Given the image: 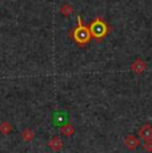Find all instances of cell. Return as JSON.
I'll return each instance as SVG.
<instances>
[{
  "mask_svg": "<svg viewBox=\"0 0 152 153\" xmlns=\"http://www.w3.org/2000/svg\"><path fill=\"white\" fill-rule=\"evenodd\" d=\"M72 33H74V40L77 44H80V45L87 44L92 37L91 32H89V28L83 25V20H81L80 16H77V27L74 29Z\"/></svg>",
  "mask_w": 152,
  "mask_h": 153,
  "instance_id": "cell-1",
  "label": "cell"
},
{
  "mask_svg": "<svg viewBox=\"0 0 152 153\" xmlns=\"http://www.w3.org/2000/svg\"><path fill=\"white\" fill-rule=\"evenodd\" d=\"M89 32H91V35L95 39L100 40L101 37H104L108 33V27L100 17H98V19L93 20L91 23V25H89Z\"/></svg>",
  "mask_w": 152,
  "mask_h": 153,
  "instance_id": "cell-2",
  "label": "cell"
},
{
  "mask_svg": "<svg viewBox=\"0 0 152 153\" xmlns=\"http://www.w3.org/2000/svg\"><path fill=\"white\" fill-rule=\"evenodd\" d=\"M47 145H48V148L52 149L54 152H59V151L63 149L64 143H63V140H61L59 136H54V137H51V139L48 140Z\"/></svg>",
  "mask_w": 152,
  "mask_h": 153,
  "instance_id": "cell-3",
  "label": "cell"
},
{
  "mask_svg": "<svg viewBox=\"0 0 152 153\" xmlns=\"http://www.w3.org/2000/svg\"><path fill=\"white\" fill-rule=\"evenodd\" d=\"M139 137L143 140H152V126L150 124H144L139 128Z\"/></svg>",
  "mask_w": 152,
  "mask_h": 153,
  "instance_id": "cell-4",
  "label": "cell"
},
{
  "mask_svg": "<svg viewBox=\"0 0 152 153\" xmlns=\"http://www.w3.org/2000/svg\"><path fill=\"white\" fill-rule=\"evenodd\" d=\"M35 136H36V133H35V131L31 129V128H25V129H23V132H22V139L24 140L25 143H31V141H34Z\"/></svg>",
  "mask_w": 152,
  "mask_h": 153,
  "instance_id": "cell-5",
  "label": "cell"
},
{
  "mask_svg": "<svg viewBox=\"0 0 152 153\" xmlns=\"http://www.w3.org/2000/svg\"><path fill=\"white\" fill-rule=\"evenodd\" d=\"M60 133L63 134V136H66V137H69V136H72V134L75 133V128H74V125L72 124H64L63 126H61V129H60Z\"/></svg>",
  "mask_w": 152,
  "mask_h": 153,
  "instance_id": "cell-6",
  "label": "cell"
},
{
  "mask_svg": "<svg viewBox=\"0 0 152 153\" xmlns=\"http://www.w3.org/2000/svg\"><path fill=\"white\" fill-rule=\"evenodd\" d=\"M124 143H125V145H127V148L130 149V151H133V149L139 145V141H137V139L135 136H127Z\"/></svg>",
  "mask_w": 152,
  "mask_h": 153,
  "instance_id": "cell-7",
  "label": "cell"
},
{
  "mask_svg": "<svg viewBox=\"0 0 152 153\" xmlns=\"http://www.w3.org/2000/svg\"><path fill=\"white\" fill-rule=\"evenodd\" d=\"M12 132V124L10 121H1L0 123V133L1 134H10Z\"/></svg>",
  "mask_w": 152,
  "mask_h": 153,
  "instance_id": "cell-8",
  "label": "cell"
},
{
  "mask_svg": "<svg viewBox=\"0 0 152 153\" xmlns=\"http://www.w3.org/2000/svg\"><path fill=\"white\" fill-rule=\"evenodd\" d=\"M131 68H132V71H135V72L140 73V72H143V71L145 69V63H144V61H142L140 59H137L135 63H132Z\"/></svg>",
  "mask_w": 152,
  "mask_h": 153,
  "instance_id": "cell-9",
  "label": "cell"
},
{
  "mask_svg": "<svg viewBox=\"0 0 152 153\" xmlns=\"http://www.w3.org/2000/svg\"><path fill=\"white\" fill-rule=\"evenodd\" d=\"M72 12H74V8L71 7V4H68V3H64V4L61 5L60 13L63 15V16H69Z\"/></svg>",
  "mask_w": 152,
  "mask_h": 153,
  "instance_id": "cell-10",
  "label": "cell"
},
{
  "mask_svg": "<svg viewBox=\"0 0 152 153\" xmlns=\"http://www.w3.org/2000/svg\"><path fill=\"white\" fill-rule=\"evenodd\" d=\"M144 149L147 152H152V140H145L144 143Z\"/></svg>",
  "mask_w": 152,
  "mask_h": 153,
  "instance_id": "cell-11",
  "label": "cell"
}]
</instances>
